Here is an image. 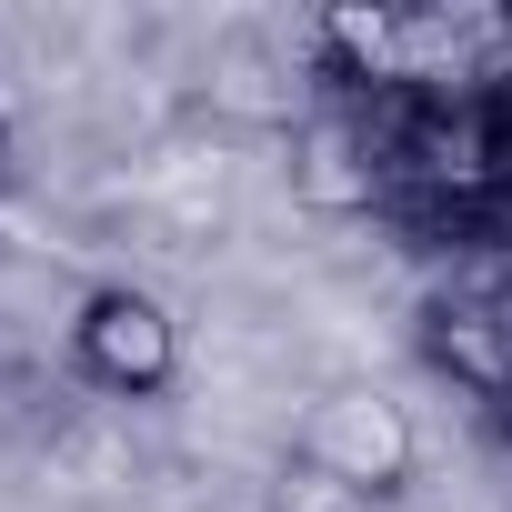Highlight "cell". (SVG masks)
<instances>
[{"mask_svg": "<svg viewBox=\"0 0 512 512\" xmlns=\"http://www.w3.org/2000/svg\"><path fill=\"white\" fill-rule=\"evenodd\" d=\"M292 462H312L322 482H342L362 502H392L412 482V462H422V432H412V412L392 392H322L302 412V432H292Z\"/></svg>", "mask_w": 512, "mask_h": 512, "instance_id": "obj_1", "label": "cell"}, {"mask_svg": "<svg viewBox=\"0 0 512 512\" xmlns=\"http://www.w3.org/2000/svg\"><path fill=\"white\" fill-rule=\"evenodd\" d=\"M71 352H81V372H91L101 392H121V402H151V392H171V372H181L171 312H161L151 292H131V282H101V292L81 302Z\"/></svg>", "mask_w": 512, "mask_h": 512, "instance_id": "obj_2", "label": "cell"}, {"mask_svg": "<svg viewBox=\"0 0 512 512\" xmlns=\"http://www.w3.org/2000/svg\"><path fill=\"white\" fill-rule=\"evenodd\" d=\"M272 512H372L362 492H342V482H322L312 462H282V492H272Z\"/></svg>", "mask_w": 512, "mask_h": 512, "instance_id": "obj_4", "label": "cell"}, {"mask_svg": "<svg viewBox=\"0 0 512 512\" xmlns=\"http://www.w3.org/2000/svg\"><path fill=\"white\" fill-rule=\"evenodd\" d=\"M0 151H11V131H0Z\"/></svg>", "mask_w": 512, "mask_h": 512, "instance_id": "obj_5", "label": "cell"}, {"mask_svg": "<svg viewBox=\"0 0 512 512\" xmlns=\"http://www.w3.org/2000/svg\"><path fill=\"white\" fill-rule=\"evenodd\" d=\"M372 181H382V161H372V141H362L342 111H322V121L292 131V191H302L312 211H362Z\"/></svg>", "mask_w": 512, "mask_h": 512, "instance_id": "obj_3", "label": "cell"}]
</instances>
